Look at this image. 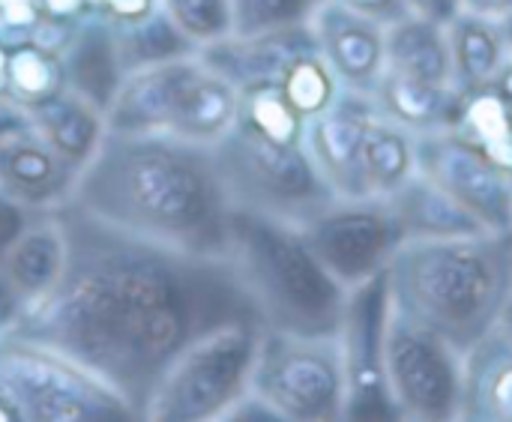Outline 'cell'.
I'll use <instances>...</instances> for the list:
<instances>
[{
    "label": "cell",
    "instance_id": "obj_1",
    "mask_svg": "<svg viewBox=\"0 0 512 422\" xmlns=\"http://www.w3.org/2000/svg\"><path fill=\"white\" fill-rule=\"evenodd\" d=\"M57 216L69 246L63 279L6 330L102 378L135 420L159 375L198 333L228 318H258L225 258L117 231L69 204Z\"/></svg>",
    "mask_w": 512,
    "mask_h": 422
},
{
    "label": "cell",
    "instance_id": "obj_2",
    "mask_svg": "<svg viewBox=\"0 0 512 422\" xmlns=\"http://www.w3.org/2000/svg\"><path fill=\"white\" fill-rule=\"evenodd\" d=\"M66 204L117 231L225 258L231 198L210 144L105 132Z\"/></svg>",
    "mask_w": 512,
    "mask_h": 422
},
{
    "label": "cell",
    "instance_id": "obj_3",
    "mask_svg": "<svg viewBox=\"0 0 512 422\" xmlns=\"http://www.w3.org/2000/svg\"><path fill=\"white\" fill-rule=\"evenodd\" d=\"M512 285L510 237H411L387 264L390 303L462 354L498 321Z\"/></svg>",
    "mask_w": 512,
    "mask_h": 422
},
{
    "label": "cell",
    "instance_id": "obj_4",
    "mask_svg": "<svg viewBox=\"0 0 512 422\" xmlns=\"http://www.w3.org/2000/svg\"><path fill=\"white\" fill-rule=\"evenodd\" d=\"M225 261L264 330L342 333L351 291L327 273L294 222L231 207Z\"/></svg>",
    "mask_w": 512,
    "mask_h": 422
},
{
    "label": "cell",
    "instance_id": "obj_5",
    "mask_svg": "<svg viewBox=\"0 0 512 422\" xmlns=\"http://www.w3.org/2000/svg\"><path fill=\"white\" fill-rule=\"evenodd\" d=\"M261 333V321L249 315L228 318L198 333L159 375L141 420H225L249 393Z\"/></svg>",
    "mask_w": 512,
    "mask_h": 422
},
{
    "label": "cell",
    "instance_id": "obj_6",
    "mask_svg": "<svg viewBox=\"0 0 512 422\" xmlns=\"http://www.w3.org/2000/svg\"><path fill=\"white\" fill-rule=\"evenodd\" d=\"M210 147L231 207L303 225L336 201L306 144H282L234 120Z\"/></svg>",
    "mask_w": 512,
    "mask_h": 422
},
{
    "label": "cell",
    "instance_id": "obj_7",
    "mask_svg": "<svg viewBox=\"0 0 512 422\" xmlns=\"http://www.w3.org/2000/svg\"><path fill=\"white\" fill-rule=\"evenodd\" d=\"M0 393L30 422L135 420L132 408L66 354L0 327Z\"/></svg>",
    "mask_w": 512,
    "mask_h": 422
},
{
    "label": "cell",
    "instance_id": "obj_8",
    "mask_svg": "<svg viewBox=\"0 0 512 422\" xmlns=\"http://www.w3.org/2000/svg\"><path fill=\"white\" fill-rule=\"evenodd\" d=\"M249 393H255L279 420H345L348 372L342 336L264 330Z\"/></svg>",
    "mask_w": 512,
    "mask_h": 422
},
{
    "label": "cell",
    "instance_id": "obj_9",
    "mask_svg": "<svg viewBox=\"0 0 512 422\" xmlns=\"http://www.w3.org/2000/svg\"><path fill=\"white\" fill-rule=\"evenodd\" d=\"M384 381L399 420H459L465 354L393 303L384 321Z\"/></svg>",
    "mask_w": 512,
    "mask_h": 422
},
{
    "label": "cell",
    "instance_id": "obj_10",
    "mask_svg": "<svg viewBox=\"0 0 512 422\" xmlns=\"http://www.w3.org/2000/svg\"><path fill=\"white\" fill-rule=\"evenodd\" d=\"M297 228L327 273L348 291L384 273L405 240L387 198H336Z\"/></svg>",
    "mask_w": 512,
    "mask_h": 422
},
{
    "label": "cell",
    "instance_id": "obj_11",
    "mask_svg": "<svg viewBox=\"0 0 512 422\" xmlns=\"http://www.w3.org/2000/svg\"><path fill=\"white\" fill-rule=\"evenodd\" d=\"M417 168L474 213L489 234L512 237V177L453 126L414 135Z\"/></svg>",
    "mask_w": 512,
    "mask_h": 422
},
{
    "label": "cell",
    "instance_id": "obj_12",
    "mask_svg": "<svg viewBox=\"0 0 512 422\" xmlns=\"http://www.w3.org/2000/svg\"><path fill=\"white\" fill-rule=\"evenodd\" d=\"M69 246L57 210L33 213L0 255V327L36 309L60 285Z\"/></svg>",
    "mask_w": 512,
    "mask_h": 422
},
{
    "label": "cell",
    "instance_id": "obj_13",
    "mask_svg": "<svg viewBox=\"0 0 512 422\" xmlns=\"http://www.w3.org/2000/svg\"><path fill=\"white\" fill-rule=\"evenodd\" d=\"M372 93L342 87L336 99L306 123V150L336 198H366L360 174L363 135L378 114Z\"/></svg>",
    "mask_w": 512,
    "mask_h": 422
},
{
    "label": "cell",
    "instance_id": "obj_14",
    "mask_svg": "<svg viewBox=\"0 0 512 422\" xmlns=\"http://www.w3.org/2000/svg\"><path fill=\"white\" fill-rule=\"evenodd\" d=\"M321 57L330 63L342 87L375 93L384 75V30L387 24L348 6L345 0H315L309 12Z\"/></svg>",
    "mask_w": 512,
    "mask_h": 422
},
{
    "label": "cell",
    "instance_id": "obj_15",
    "mask_svg": "<svg viewBox=\"0 0 512 422\" xmlns=\"http://www.w3.org/2000/svg\"><path fill=\"white\" fill-rule=\"evenodd\" d=\"M309 51H318V42L309 21H303L249 36L231 33L225 39L201 45L198 60L243 93L255 87H279L291 63Z\"/></svg>",
    "mask_w": 512,
    "mask_h": 422
},
{
    "label": "cell",
    "instance_id": "obj_16",
    "mask_svg": "<svg viewBox=\"0 0 512 422\" xmlns=\"http://www.w3.org/2000/svg\"><path fill=\"white\" fill-rule=\"evenodd\" d=\"M78 168L57 156L33 129L0 141V189L30 213H48L69 201Z\"/></svg>",
    "mask_w": 512,
    "mask_h": 422
},
{
    "label": "cell",
    "instance_id": "obj_17",
    "mask_svg": "<svg viewBox=\"0 0 512 422\" xmlns=\"http://www.w3.org/2000/svg\"><path fill=\"white\" fill-rule=\"evenodd\" d=\"M60 57L66 69V90L87 99L105 114L120 90V81L126 78L117 54L114 24L96 15L81 18L63 36Z\"/></svg>",
    "mask_w": 512,
    "mask_h": 422
},
{
    "label": "cell",
    "instance_id": "obj_18",
    "mask_svg": "<svg viewBox=\"0 0 512 422\" xmlns=\"http://www.w3.org/2000/svg\"><path fill=\"white\" fill-rule=\"evenodd\" d=\"M459 420L512 422V339L498 327L465 351Z\"/></svg>",
    "mask_w": 512,
    "mask_h": 422
},
{
    "label": "cell",
    "instance_id": "obj_19",
    "mask_svg": "<svg viewBox=\"0 0 512 422\" xmlns=\"http://www.w3.org/2000/svg\"><path fill=\"white\" fill-rule=\"evenodd\" d=\"M396 222L405 231V240L411 237H474L489 234L486 225L468 213L450 192H444L432 177H426L420 168L390 195H384Z\"/></svg>",
    "mask_w": 512,
    "mask_h": 422
},
{
    "label": "cell",
    "instance_id": "obj_20",
    "mask_svg": "<svg viewBox=\"0 0 512 422\" xmlns=\"http://www.w3.org/2000/svg\"><path fill=\"white\" fill-rule=\"evenodd\" d=\"M384 60H387L384 72H396L432 84H456L447 24L411 12L390 21L384 30Z\"/></svg>",
    "mask_w": 512,
    "mask_h": 422
},
{
    "label": "cell",
    "instance_id": "obj_21",
    "mask_svg": "<svg viewBox=\"0 0 512 422\" xmlns=\"http://www.w3.org/2000/svg\"><path fill=\"white\" fill-rule=\"evenodd\" d=\"M24 111H27L30 129L78 171L90 162V156L96 153V147L102 144L108 132L105 114L87 99L75 96L72 90H63Z\"/></svg>",
    "mask_w": 512,
    "mask_h": 422
},
{
    "label": "cell",
    "instance_id": "obj_22",
    "mask_svg": "<svg viewBox=\"0 0 512 422\" xmlns=\"http://www.w3.org/2000/svg\"><path fill=\"white\" fill-rule=\"evenodd\" d=\"M372 96L381 114H387L408 132L420 135V132L456 126L465 90L456 84H432V81L384 72Z\"/></svg>",
    "mask_w": 512,
    "mask_h": 422
},
{
    "label": "cell",
    "instance_id": "obj_23",
    "mask_svg": "<svg viewBox=\"0 0 512 422\" xmlns=\"http://www.w3.org/2000/svg\"><path fill=\"white\" fill-rule=\"evenodd\" d=\"M417 171L414 132L390 120L387 114H375L363 135L360 150V174L366 198H384L399 189Z\"/></svg>",
    "mask_w": 512,
    "mask_h": 422
},
{
    "label": "cell",
    "instance_id": "obj_24",
    "mask_svg": "<svg viewBox=\"0 0 512 422\" xmlns=\"http://www.w3.org/2000/svg\"><path fill=\"white\" fill-rule=\"evenodd\" d=\"M114 39H117V54H120L126 75L144 66L198 54V45L171 21V15L162 6H156L150 15L138 21L114 24Z\"/></svg>",
    "mask_w": 512,
    "mask_h": 422
},
{
    "label": "cell",
    "instance_id": "obj_25",
    "mask_svg": "<svg viewBox=\"0 0 512 422\" xmlns=\"http://www.w3.org/2000/svg\"><path fill=\"white\" fill-rule=\"evenodd\" d=\"M447 33H450V51L456 66V84L462 90L492 84L507 57V45L498 21L462 12L456 21L447 24Z\"/></svg>",
    "mask_w": 512,
    "mask_h": 422
},
{
    "label": "cell",
    "instance_id": "obj_26",
    "mask_svg": "<svg viewBox=\"0 0 512 422\" xmlns=\"http://www.w3.org/2000/svg\"><path fill=\"white\" fill-rule=\"evenodd\" d=\"M66 90V69L57 45L15 39L6 60V99L30 108Z\"/></svg>",
    "mask_w": 512,
    "mask_h": 422
},
{
    "label": "cell",
    "instance_id": "obj_27",
    "mask_svg": "<svg viewBox=\"0 0 512 422\" xmlns=\"http://www.w3.org/2000/svg\"><path fill=\"white\" fill-rule=\"evenodd\" d=\"M456 132L483 147L507 171L512 168V99L495 84L471 87L462 96Z\"/></svg>",
    "mask_w": 512,
    "mask_h": 422
},
{
    "label": "cell",
    "instance_id": "obj_28",
    "mask_svg": "<svg viewBox=\"0 0 512 422\" xmlns=\"http://www.w3.org/2000/svg\"><path fill=\"white\" fill-rule=\"evenodd\" d=\"M237 120L282 144H303L306 138V117L285 99L279 87L243 90Z\"/></svg>",
    "mask_w": 512,
    "mask_h": 422
},
{
    "label": "cell",
    "instance_id": "obj_29",
    "mask_svg": "<svg viewBox=\"0 0 512 422\" xmlns=\"http://www.w3.org/2000/svg\"><path fill=\"white\" fill-rule=\"evenodd\" d=\"M279 90L285 93V99L309 123L315 114H321L336 99V93L342 90V84L333 75L330 63L321 57V51H309V54H303L300 60L291 63V69L285 72Z\"/></svg>",
    "mask_w": 512,
    "mask_h": 422
},
{
    "label": "cell",
    "instance_id": "obj_30",
    "mask_svg": "<svg viewBox=\"0 0 512 422\" xmlns=\"http://www.w3.org/2000/svg\"><path fill=\"white\" fill-rule=\"evenodd\" d=\"M159 6L198 48L234 33L231 0H159Z\"/></svg>",
    "mask_w": 512,
    "mask_h": 422
},
{
    "label": "cell",
    "instance_id": "obj_31",
    "mask_svg": "<svg viewBox=\"0 0 512 422\" xmlns=\"http://www.w3.org/2000/svg\"><path fill=\"white\" fill-rule=\"evenodd\" d=\"M315 0H231L234 9V33H264L291 24L309 21Z\"/></svg>",
    "mask_w": 512,
    "mask_h": 422
},
{
    "label": "cell",
    "instance_id": "obj_32",
    "mask_svg": "<svg viewBox=\"0 0 512 422\" xmlns=\"http://www.w3.org/2000/svg\"><path fill=\"white\" fill-rule=\"evenodd\" d=\"M87 3H90V15H96L108 24L138 21L159 6V0H87Z\"/></svg>",
    "mask_w": 512,
    "mask_h": 422
},
{
    "label": "cell",
    "instance_id": "obj_33",
    "mask_svg": "<svg viewBox=\"0 0 512 422\" xmlns=\"http://www.w3.org/2000/svg\"><path fill=\"white\" fill-rule=\"evenodd\" d=\"M30 210L24 204H18L15 198H9L3 189H0V255L6 252V246L21 234V228L30 222Z\"/></svg>",
    "mask_w": 512,
    "mask_h": 422
},
{
    "label": "cell",
    "instance_id": "obj_34",
    "mask_svg": "<svg viewBox=\"0 0 512 422\" xmlns=\"http://www.w3.org/2000/svg\"><path fill=\"white\" fill-rule=\"evenodd\" d=\"M411 15L438 21V24H450L462 15V0H405Z\"/></svg>",
    "mask_w": 512,
    "mask_h": 422
},
{
    "label": "cell",
    "instance_id": "obj_35",
    "mask_svg": "<svg viewBox=\"0 0 512 422\" xmlns=\"http://www.w3.org/2000/svg\"><path fill=\"white\" fill-rule=\"evenodd\" d=\"M30 132V120H27V111L9 99H0V141L6 138H15V135H24Z\"/></svg>",
    "mask_w": 512,
    "mask_h": 422
},
{
    "label": "cell",
    "instance_id": "obj_36",
    "mask_svg": "<svg viewBox=\"0 0 512 422\" xmlns=\"http://www.w3.org/2000/svg\"><path fill=\"white\" fill-rule=\"evenodd\" d=\"M462 12L480 15L489 21H501L512 12V0H462Z\"/></svg>",
    "mask_w": 512,
    "mask_h": 422
},
{
    "label": "cell",
    "instance_id": "obj_37",
    "mask_svg": "<svg viewBox=\"0 0 512 422\" xmlns=\"http://www.w3.org/2000/svg\"><path fill=\"white\" fill-rule=\"evenodd\" d=\"M495 327L512 339V285L510 291H507V297H504V303H501V309H498V321H495Z\"/></svg>",
    "mask_w": 512,
    "mask_h": 422
},
{
    "label": "cell",
    "instance_id": "obj_38",
    "mask_svg": "<svg viewBox=\"0 0 512 422\" xmlns=\"http://www.w3.org/2000/svg\"><path fill=\"white\" fill-rule=\"evenodd\" d=\"M510 264H512V237H510Z\"/></svg>",
    "mask_w": 512,
    "mask_h": 422
},
{
    "label": "cell",
    "instance_id": "obj_39",
    "mask_svg": "<svg viewBox=\"0 0 512 422\" xmlns=\"http://www.w3.org/2000/svg\"><path fill=\"white\" fill-rule=\"evenodd\" d=\"M510 177H512V168H510Z\"/></svg>",
    "mask_w": 512,
    "mask_h": 422
}]
</instances>
